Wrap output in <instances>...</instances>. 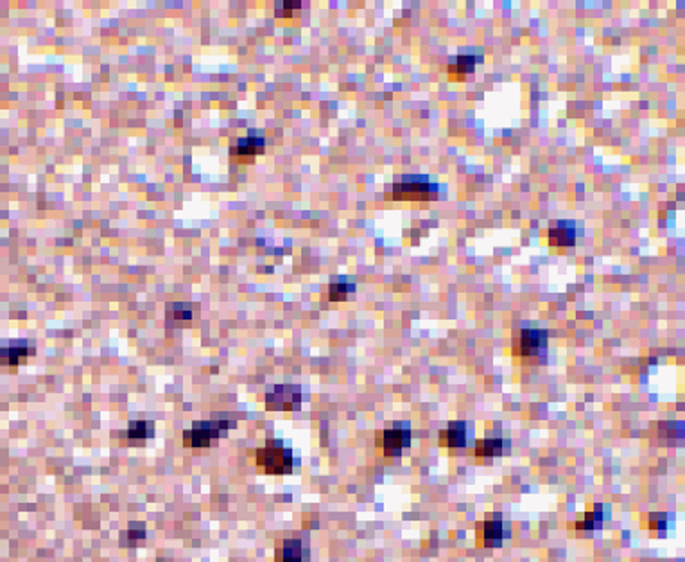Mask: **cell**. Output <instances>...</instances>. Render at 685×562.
<instances>
[{"label":"cell","instance_id":"1","mask_svg":"<svg viewBox=\"0 0 685 562\" xmlns=\"http://www.w3.org/2000/svg\"><path fill=\"white\" fill-rule=\"evenodd\" d=\"M438 196V185L429 180L427 175H407L397 180L391 189V199L395 202H429Z\"/></svg>","mask_w":685,"mask_h":562},{"label":"cell","instance_id":"2","mask_svg":"<svg viewBox=\"0 0 685 562\" xmlns=\"http://www.w3.org/2000/svg\"><path fill=\"white\" fill-rule=\"evenodd\" d=\"M513 356L528 363H544L548 358V331L521 329L513 338Z\"/></svg>","mask_w":685,"mask_h":562},{"label":"cell","instance_id":"3","mask_svg":"<svg viewBox=\"0 0 685 562\" xmlns=\"http://www.w3.org/2000/svg\"><path fill=\"white\" fill-rule=\"evenodd\" d=\"M234 420L212 419V420H194L192 427L183 433V444L185 447H210L214 440H219L226 435V431L234 427Z\"/></svg>","mask_w":685,"mask_h":562},{"label":"cell","instance_id":"4","mask_svg":"<svg viewBox=\"0 0 685 562\" xmlns=\"http://www.w3.org/2000/svg\"><path fill=\"white\" fill-rule=\"evenodd\" d=\"M257 467L266 474H289L293 471V451L283 446L282 440H268L264 447L257 449Z\"/></svg>","mask_w":685,"mask_h":562},{"label":"cell","instance_id":"5","mask_svg":"<svg viewBox=\"0 0 685 562\" xmlns=\"http://www.w3.org/2000/svg\"><path fill=\"white\" fill-rule=\"evenodd\" d=\"M411 424L409 422H395L393 427L382 431V446L386 457H399L404 449L411 446Z\"/></svg>","mask_w":685,"mask_h":562},{"label":"cell","instance_id":"6","mask_svg":"<svg viewBox=\"0 0 685 562\" xmlns=\"http://www.w3.org/2000/svg\"><path fill=\"white\" fill-rule=\"evenodd\" d=\"M302 402V392L298 386L278 385L266 395V408L273 412H287V410H298Z\"/></svg>","mask_w":685,"mask_h":562},{"label":"cell","instance_id":"7","mask_svg":"<svg viewBox=\"0 0 685 562\" xmlns=\"http://www.w3.org/2000/svg\"><path fill=\"white\" fill-rule=\"evenodd\" d=\"M472 442V427L465 420H452L445 430L439 431V444L449 449L469 447Z\"/></svg>","mask_w":685,"mask_h":562},{"label":"cell","instance_id":"8","mask_svg":"<svg viewBox=\"0 0 685 562\" xmlns=\"http://www.w3.org/2000/svg\"><path fill=\"white\" fill-rule=\"evenodd\" d=\"M36 354V347L34 341L29 340H15L9 341L4 349H0V363L8 365V367H19V365L26 363L27 358Z\"/></svg>","mask_w":685,"mask_h":562},{"label":"cell","instance_id":"9","mask_svg":"<svg viewBox=\"0 0 685 562\" xmlns=\"http://www.w3.org/2000/svg\"><path fill=\"white\" fill-rule=\"evenodd\" d=\"M310 551L302 539H286L276 548L275 562H309Z\"/></svg>","mask_w":685,"mask_h":562},{"label":"cell","instance_id":"10","mask_svg":"<svg viewBox=\"0 0 685 562\" xmlns=\"http://www.w3.org/2000/svg\"><path fill=\"white\" fill-rule=\"evenodd\" d=\"M511 536V526L503 519H486L481 526V539L484 546H501Z\"/></svg>","mask_w":685,"mask_h":562},{"label":"cell","instance_id":"11","mask_svg":"<svg viewBox=\"0 0 685 562\" xmlns=\"http://www.w3.org/2000/svg\"><path fill=\"white\" fill-rule=\"evenodd\" d=\"M250 135L246 139H239L237 146L231 147L230 155L237 158H253L257 155H262L266 150V140L255 133V130H250Z\"/></svg>","mask_w":685,"mask_h":562},{"label":"cell","instance_id":"12","mask_svg":"<svg viewBox=\"0 0 685 562\" xmlns=\"http://www.w3.org/2000/svg\"><path fill=\"white\" fill-rule=\"evenodd\" d=\"M551 246H574L576 243V225L572 222H558L548 232Z\"/></svg>","mask_w":685,"mask_h":562},{"label":"cell","instance_id":"13","mask_svg":"<svg viewBox=\"0 0 685 562\" xmlns=\"http://www.w3.org/2000/svg\"><path fill=\"white\" fill-rule=\"evenodd\" d=\"M449 74L454 81H463L469 74L476 71V58L472 54H459L449 60L447 63Z\"/></svg>","mask_w":685,"mask_h":562},{"label":"cell","instance_id":"14","mask_svg":"<svg viewBox=\"0 0 685 562\" xmlns=\"http://www.w3.org/2000/svg\"><path fill=\"white\" fill-rule=\"evenodd\" d=\"M477 457H503L510 453V440L508 439H483L477 440L474 446Z\"/></svg>","mask_w":685,"mask_h":562},{"label":"cell","instance_id":"15","mask_svg":"<svg viewBox=\"0 0 685 562\" xmlns=\"http://www.w3.org/2000/svg\"><path fill=\"white\" fill-rule=\"evenodd\" d=\"M127 440H147L155 437V422L151 420H131L126 431Z\"/></svg>","mask_w":685,"mask_h":562},{"label":"cell","instance_id":"16","mask_svg":"<svg viewBox=\"0 0 685 562\" xmlns=\"http://www.w3.org/2000/svg\"><path fill=\"white\" fill-rule=\"evenodd\" d=\"M354 289V282H348L347 279H339L338 282L330 284V288H328V298H330L332 302H339V300L347 298L348 293H352Z\"/></svg>","mask_w":685,"mask_h":562},{"label":"cell","instance_id":"17","mask_svg":"<svg viewBox=\"0 0 685 562\" xmlns=\"http://www.w3.org/2000/svg\"><path fill=\"white\" fill-rule=\"evenodd\" d=\"M603 509H605V506L597 505L596 510H592V512H587V514H585L583 519L576 523V529H580V530L596 529L597 523H603V519H605V517H603Z\"/></svg>","mask_w":685,"mask_h":562},{"label":"cell","instance_id":"18","mask_svg":"<svg viewBox=\"0 0 685 562\" xmlns=\"http://www.w3.org/2000/svg\"><path fill=\"white\" fill-rule=\"evenodd\" d=\"M167 316L172 320H190L192 311L185 304H172L167 308Z\"/></svg>","mask_w":685,"mask_h":562},{"label":"cell","instance_id":"19","mask_svg":"<svg viewBox=\"0 0 685 562\" xmlns=\"http://www.w3.org/2000/svg\"><path fill=\"white\" fill-rule=\"evenodd\" d=\"M649 526H652V529H664V526H666V516H664V514H653V516L649 517Z\"/></svg>","mask_w":685,"mask_h":562},{"label":"cell","instance_id":"20","mask_svg":"<svg viewBox=\"0 0 685 562\" xmlns=\"http://www.w3.org/2000/svg\"><path fill=\"white\" fill-rule=\"evenodd\" d=\"M127 536H130V539H131V541L144 539V537H145V530H144V526H140V525H138V529H133V525H131V529H130V532H127Z\"/></svg>","mask_w":685,"mask_h":562}]
</instances>
